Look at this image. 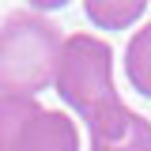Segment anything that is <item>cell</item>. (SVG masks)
Listing matches in <instances>:
<instances>
[{
  "label": "cell",
  "instance_id": "5b68a950",
  "mask_svg": "<svg viewBox=\"0 0 151 151\" xmlns=\"http://www.w3.org/2000/svg\"><path fill=\"white\" fill-rule=\"evenodd\" d=\"M83 12H87V19H91L94 27H102V30H125L136 19H144L147 0H87Z\"/></svg>",
  "mask_w": 151,
  "mask_h": 151
},
{
  "label": "cell",
  "instance_id": "277c9868",
  "mask_svg": "<svg viewBox=\"0 0 151 151\" xmlns=\"http://www.w3.org/2000/svg\"><path fill=\"white\" fill-rule=\"evenodd\" d=\"M91 151H151V121L117 102L87 121Z\"/></svg>",
  "mask_w": 151,
  "mask_h": 151
},
{
  "label": "cell",
  "instance_id": "8992f818",
  "mask_svg": "<svg viewBox=\"0 0 151 151\" xmlns=\"http://www.w3.org/2000/svg\"><path fill=\"white\" fill-rule=\"evenodd\" d=\"M125 76H129L132 91L151 98V23H144L136 34L129 38L125 49Z\"/></svg>",
  "mask_w": 151,
  "mask_h": 151
},
{
  "label": "cell",
  "instance_id": "3957f363",
  "mask_svg": "<svg viewBox=\"0 0 151 151\" xmlns=\"http://www.w3.org/2000/svg\"><path fill=\"white\" fill-rule=\"evenodd\" d=\"M0 151H79V132L68 113L0 94Z\"/></svg>",
  "mask_w": 151,
  "mask_h": 151
},
{
  "label": "cell",
  "instance_id": "6da1fadb",
  "mask_svg": "<svg viewBox=\"0 0 151 151\" xmlns=\"http://www.w3.org/2000/svg\"><path fill=\"white\" fill-rule=\"evenodd\" d=\"M60 45V27L34 8L8 12L0 23V94L34 98L38 91H45L53 83Z\"/></svg>",
  "mask_w": 151,
  "mask_h": 151
},
{
  "label": "cell",
  "instance_id": "7a4b0ae2",
  "mask_svg": "<svg viewBox=\"0 0 151 151\" xmlns=\"http://www.w3.org/2000/svg\"><path fill=\"white\" fill-rule=\"evenodd\" d=\"M53 87L68 102V110H76L83 121L117 106L121 98H117V87H113L110 42H102L94 34H68L64 45H60V57H57Z\"/></svg>",
  "mask_w": 151,
  "mask_h": 151
}]
</instances>
